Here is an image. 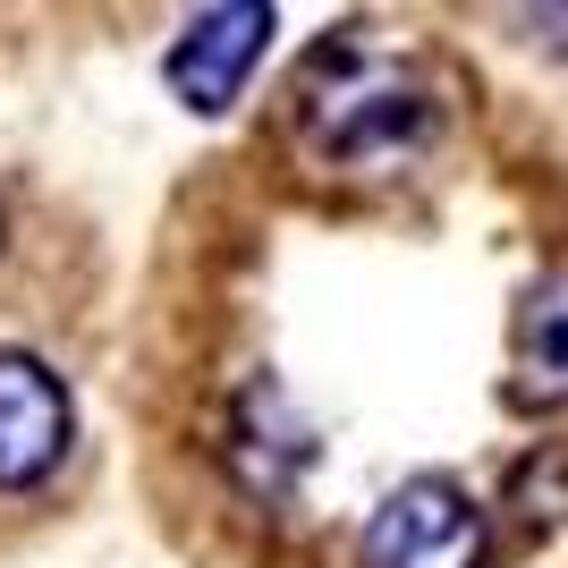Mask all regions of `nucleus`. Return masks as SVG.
I'll use <instances>...</instances> for the list:
<instances>
[{"label":"nucleus","mask_w":568,"mask_h":568,"mask_svg":"<svg viewBox=\"0 0 568 568\" xmlns=\"http://www.w3.org/2000/svg\"><path fill=\"white\" fill-rule=\"evenodd\" d=\"M297 128L332 170H382V162H407L442 128V111H433V85L416 77V60L332 34L306 69Z\"/></svg>","instance_id":"f257e3e1"},{"label":"nucleus","mask_w":568,"mask_h":568,"mask_svg":"<svg viewBox=\"0 0 568 568\" xmlns=\"http://www.w3.org/2000/svg\"><path fill=\"white\" fill-rule=\"evenodd\" d=\"M365 568H484L493 560V518L458 475H407L365 518Z\"/></svg>","instance_id":"f03ea898"},{"label":"nucleus","mask_w":568,"mask_h":568,"mask_svg":"<svg viewBox=\"0 0 568 568\" xmlns=\"http://www.w3.org/2000/svg\"><path fill=\"white\" fill-rule=\"evenodd\" d=\"M77 450V390L60 365L0 339V500L43 493Z\"/></svg>","instance_id":"7ed1b4c3"},{"label":"nucleus","mask_w":568,"mask_h":568,"mask_svg":"<svg viewBox=\"0 0 568 568\" xmlns=\"http://www.w3.org/2000/svg\"><path fill=\"white\" fill-rule=\"evenodd\" d=\"M272 34H281V18H272L263 0L195 9V18L179 26V43L162 51V85L179 94V111H195V119H221V111H237V94H246V77L263 69Z\"/></svg>","instance_id":"20e7f679"},{"label":"nucleus","mask_w":568,"mask_h":568,"mask_svg":"<svg viewBox=\"0 0 568 568\" xmlns=\"http://www.w3.org/2000/svg\"><path fill=\"white\" fill-rule=\"evenodd\" d=\"M221 467L237 475V493H255V500H288L297 484H306L314 425L297 416V399H288L272 374L237 382L230 416H221Z\"/></svg>","instance_id":"39448f33"},{"label":"nucleus","mask_w":568,"mask_h":568,"mask_svg":"<svg viewBox=\"0 0 568 568\" xmlns=\"http://www.w3.org/2000/svg\"><path fill=\"white\" fill-rule=\"evenodd\" d=\"M509 399L518 407H568V272H544V281L518 297Z\"/></svg>","instance_id":"423d86ee"},{"label":"nucleus","mask_w":568,"mask_h":568,"mask_svg":"<svg viewBox=\"0 0 568 568\" xmlns=\"http://www.w3.org/2000/svg\"><path fill=\"white\" fill-rule=\"evenodd\" d=\"M0 246H9V204H0Z\"/></svg>","instance_id":"0eeeda50"}]
</instances>
